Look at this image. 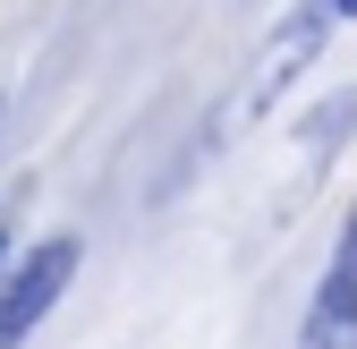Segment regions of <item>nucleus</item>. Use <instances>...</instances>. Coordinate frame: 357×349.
Wrapping results in <instances>:
<instances>
[{
	"instance_id": "nucleus-1",
	"label": "nucleus",
	"mask_w": 357,
	"mask_h": 349,
	"mask_svg": "<svg viewBox=\"0 0 357 349\" xmlns=\"http://www.w3.org/2000/svg\"><path fill=\"white\" fill-rule=\"evenodd\" d=\"M68 273H77V239H43L26 265H17V281L0 290V349H17L43 315L60 307V290H68Z\"/></svg>"
},
{
	"instance_id": "nucleus-2",
	"label": "nucleus",
	"mask_w": 357,
	"mask_h": 349,
	"mask_svg": "<svg viewBox=\"0 0 357 349\" xmlns=\"http://www.w3.org/2000/svg\"><path fill=\"white\" fill-rule=\"evenodd\" d=\"M298 349H357V213H349V230L332 247V273L315 290V307H306Z\"/></svg>"
},
{
	"instance_id": "nucleus-3",
	"label": "nucleus",
	"mask_w": 357,
	"mask_h": 349,
	"mask_svg": "<svg viewBox=\"0 0 357 349\" xmlns=\"http://www.w3.org/2000/svg\"><path fill=\"white\" fill-rule=\"evenodd\" d=\"M306 52H324V17H289L281 34H273V52H264V68H255V85H247V111H264L281 94V85L306 68Z\"/></svg>"
},
{
	"instance_id": "nucleus-4",
	"label": "nucleus",
	"mask_w": 357,
	"mask_h": 349,
	"mask_svg": "<svg viewBox=\"0 0 357 349\" xmlns=\"http://www.w3.org/2000/svg\"><path fill=\"white\" fill-rule=\"evenodd\" d=\"M332 9H340V17H357V0H332Z\"/></svg>"
}]
</instances>
